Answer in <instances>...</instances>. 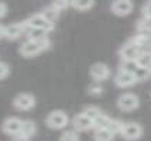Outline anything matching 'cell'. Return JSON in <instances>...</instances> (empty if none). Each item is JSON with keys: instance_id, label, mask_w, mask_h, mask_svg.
Wrapping results in <instances>:
<instances>
[{"instance_id": "obj_29", "label": "cell", "mask_w": 151, "mask_h": 141, "mask_svg": "<svg viewBox=\"0 0 151 141\" xmlns=\"http://www.w3.org/2000/svg\"><path fill=\"white\" fill-rule=\"evenodd\" d=\"M1 38H6V27L3 24H0V40Z\"/></svg>"}, {"instance_id": "obj_3", "label": "cell", "mask_w": 151, "mask_h": 141, "mask_svg": "<svg viewBox=\"0 0 151 141\" xmlns=\"http://www.w3.org/2000/svg\"><path fill=\"white\" fill-rule=\"evenodd\" d=\"M140 106V99L136 93H132V92H126V93H122L117 99V107L123 112H133L138 109Z\"/></svg>"}, {"instance_id": "obj_10", "label": "cell", "mask_w": 151, "mask_h": 141, "mask_svg": "<svg viewBox=\"0 0 151 141\" xmlns=\"http://www.w3.org/2000/svg\"><path fill=\"white\" fill-rule=\"evenodd\" d=\"M134 4L130 0H117V1H113L110 4V10L113 14H116L119 17H124L133 11Z\"/></svg>"}, {"instance_id": "obj_25", "label": "cell", "mask_w": 151, "mask_h": 141, "mask_svg": "<svg viewBox=\"0 0 151 141\" xmlns=\"http://www.w3.org/2000/svg\"><path fill=\"white\" fill-rule=\"evenodd\" d=\"M9 74H10V67L7 65L6 62L0 61V79H4Z\"/></svg>"}, {"instance_id": "obj_7", "label": "cell", "mask_w": 151, "mask_h": 141, "mask_svg": "<svg viewBox=\"0 0 151 141\" xmlns=\"http://www.w3.org/2000/svg\"><path fill=\"white\" fill-rule=\"evenodd\" d=\"M89 74L92 76V79L95 82H103L106 79H109L110 76V68L107 67L103 62H96L93 64L91 69H89Z\"/></svg>"}, {"instance_id": "obj_14", "label": "cell", "mask_w": 151, "mask_h": 141, "mask_svg": "<svg viewBox=\"0 0 151 141\" xmlns=\"http://www.w3.org/2000/svg\"><path fill=\"white\" fill-rule=\"evenodd\" d=\"M116 135L107 128H95L93 133V140L95 141H113Z\"/></svg>"}, {"instance_id": "obj_27", "label": "cell", "mask_w": 151, "mask_h": 141, "mask_svg": "<svg viewBox=\"0 0 151 141\" xmlns=\"http://www.w3.org/2000/svg\"><path fill=\"white\" fill-rule=\"evenodd\" d=\"M7 13V6L6 3H3V1H0V19L1 17H4Z\"/></svg>"}, {"instance_id": "obj_12", "label": "cell", "mask_w": 151, "mask_h": 141, "mask_svg": "<svg viewBox=\"0 0 151 141\" xmlns=\"http://www.w3.org/2000/svg\"><path fill=\"white\" fill-rule=\"evenodd\" d=\"M137 83V79H136V75L130 74V72H123V71H119L116 76H114V85L117 87H122V89H126V87H130L133 85Z\"/></svg>"}, {"instance_id": "obj_5", "label": "cell", "mask_w": 151, "mask_h": 141, "mask_svg": "<svg viewBox=\"0 0 151 141\" xmlns=\"http://www.w3.org/2000/svg\"><path fill=\"white\" fill-rule=\"evenodd\" d=\"M21 128H23V120L16 117V116H10L3 120L1 123V130L4 134L9 135H19L21 134Z\"/></svg>"}, {"instance_id": "obj_20", "label": "cell", "mask_w": 151, "mask_h": 141, "mask_svg": "<svg viewBox=\"0 0 151 141\" xmlns=\"http://www.w3.org/2000/svg\"><path fill=\"white\" fill-rule=\"evenodd\" d=\"M82 113L86 114L89 119H92L93 123H95V120H96V119H98V117L103 113V112H102L98 106H93V104H91V106H86V107L82 110Z\"/></svg>"}, {"instance_id": "obj_24", "label": "cell", "mask_w": 151, "mask_h": 141, "mask_svg": "<svg viewBox=\"0 0 151 141\" xmlns=\"http://www.w3.org/2000/svg\"><path fill=\"white\" fill-rule=\"evenodd\" d=\"M51 6H52L57 11H59V13H61V11H64V10H65L66 7L71 6V1H65V0H57V1H52V3H51Z\"/></svg>"}, {"instance_id": "obj_16", "label": "cell", "mask_w": 151, "mask_h": 141, "mask_svg": "<svg viewBox=\"0 0 151 141\" xmlns=\"http://www.w3.org/2000/svg\"><path fill=\"white\" fill-rule=\"evenodd\" d=\"M95 6V1L92 0H76V1H71V7H73L78 11H88Z\"/></svg>"}, {"instance_id": "obj_18", "label": "cell", "mask_w": 151, "mask_h": 141, "mask_svg": "<svg viewBox=\"0 0 151 141\" xmlns=\"http://www.w3.org/2000/svg\"><path fill=\"white\" fill-rule=\"evenodd\" d=\"M120 69L119 71H123V72H130V74H134L137 71L138 68V64L137 61H122L120 62Z\"/></svg>"}, {"instance_id": "obj_15", "label": "cell", "mask_w": 151, "mask_h": 141, "mask_svg": "<svg viewBox=\"0 0 151 141\" xmlns=\"http://www.w3.org/2000/svg\"><path fill=\"white\" fill-rule=\"evenodd\" d=\"M37 133V124L33 120H23V128H21V135H24L27 138L31 140Z\"/></svg>"}, {"instance_id": "obj_17", "label": "cell", "mask_w": 151, "mask_h": 141, "mask_svg": "<svg viewBox=\"0 0 151 141\" xmlns=\"http://www.w3.org/2000/svg\"><path fill=\"white\" fill-rule=\"evenodd\" d=\"M40 13L42 14V16H44L48 21H51V23H54V21L58 19V16H59V11H57V10H55L51 4H50V6H47V7H44V9H42Z\"/></svg>"}, {"instance_id": "obj_2", "label": "cell", "mask_w": 151, "mask_h": 141, "mask_svg": "<svg viewBox=\"0 0 151 141\" xmlns=\"http://www.w3.org/2000/svg\"><path fill=\"white\" fill-rule=\"evenodd\" d=\"M45 124L52 130H62L69 124V117L64 110H52L47 114Z\"/></svg>"}, {"instance_id": "obj_6", "label": "cell", "mask_w": 151, "mask_h": 141, "mask_svg": "<svg viewBox=\"0 0 151 141\" xmlns=\"http://www.w3.org/2000/svg\"><path fill=\"white\" fill-rule=\"evenodd\" d=\"M13 106L17 110H23V112L31 110L35 106V97L31 93H19L13 99Z\"/></svg>"}, {"instance_id": "obj_21", "label": "cell", "mask_w": 151, "mask_h": 141, "mask_svg": "<svg viewBox=\"0 0 151 141\" xmlns=\"http://www.w3.org/2000/svg\"><path fill=\"white\" fill-rule=\"evenodd\" d=\"M59 141H79V133L76 130H66L61 134Z\"/></svg>"}, {"instance_id": "obj_11", "label": "cell", "mask_w": 151, "mask_h": 141, "mask_svg": "<svg viewBox=\"0 0 151 141\" xmlns=\"http://www.w3.org/2000/svg\"><path fill=\"white\" fill-rule=\"evenodd\" d=\"M72 124H73V130L76 131H88V130H92L95 128V123L92 119H89L86 114L79 113L76 114L72 119Z\"/></svg>"}, {"instance_id": "obj_30", "label": "cell", "mask_w": 151, "mask_h": 141, "mask_svg": "<svg viewBox=\"0 0 151 141\" xmlns=\"http://www.w3.org/2000/svg\"><path fill=\"white\" fill-rule=\"evenodd\" d=\"M148 69H150V71H151V62H150V65H148Z\"/></svg>"}, {"instance_id": "obj_1", "label": "cell", "mask_w": 151, "mask_h": 141, "mask_svg": "<svg viewBox=\"0 0 151 141\" xmlns=\"http://www.w3.org/2000/svg\"><path fill=\"white\" fill-rule=\"evenodd\" d=\"M24 24V33H28L30 30L34 31H42V33H50L54 30V23L48 21L41 13H35L30 16L26 21H23Z\"/></svg>"}, {"instance_id": "obj_28", "label": "cell", "mask_w": 151, "mask_h": 141, "mask_svg": "<svg viewBox=\"0 0 151 141\" xmlns=\"http://www.w3.org/2000/svg\"><path fill=\"white\" fill-rule=\"evenodd\" d=\"M10 141H30V138H27V137H24V135H14V137H12V140Z\"/></svg>"}, {"instance_id": "obj_8", "label": "cell", "mask_w": 151, "mask_h": 141, "mask_svg": "<svg viewBox=\"0 0 151 141\" xmlns=\"http://www.w3.org/2000/svg\"><path fill=\"white\" fill-rule=\"evenodd\" d=\"M140 52H141L140 48L136 47L133 42L127 41L124 45L119 49V57H120V61H137Z\"/></svg>"}, {"instance_id": "obj_13", "label": "cell", "mask_w": 151, "mask_h": 141, "mask_svg": "<svg viewBox=\"0 0 151 141\" xmlns=\"http://www.w3.org/2000/svg\"><path fill=\"white\" fill-rule=\"evenodd\" d=\"M24 33V24L23 23H13L10 26L6 27V38L10 41L17 40L20 35H23Z\"/></svg>"}, {"instance_id": "obj_9", "label": "cell", "mask_w": 151, "mask_h": 141, "mask_svg": "<svg viewBox=\"0 0 151 141\" xmlns=\"http://www.w3.org/2000/svg\"><path fill=\"white\" fill-rule=\"evenodd\" d=\"M40 52H42V48L40 45L35 38H30V40L24 41L20 47V54L26 58H31V57H35L38 55Z\"/></svg>"}, {"instance_id": "obj_4", "label": "cell", "mask_w": 151, "mask_h": 141, "mask_svg": "<svg viewBox=\"0 0 151 141\" xmlns=\"http://www.w3.org/2000/svg\"><path fill=\"white\" fill-rule=\"evenodd\" d=\"M120 135L126 141H137L143 137V127H141V124H138L136 121L124 123Z\"/></svg>"}, {"instance_id": "obj_19", "label": "cell", "mask_w": 151, "mask_h": 141, "mask_svg": "<svg viewBox=\"0 0 151 141\" xmlns=\"http://www.w3.org/2000/svg\"><path fill=\"white\" fill-rule=\"evenodd\" d=\"M123 126H124V123L122 120H117V119H110L109 121V124H107V130L109 131H112L114 135H117L122 133V130H123Z\"/></svg>"}, {"instance_id": "obj_22", "label": "cell", "mask_w": 151, "mask_h": 141, "mask_svg": "<svg viewBox=\"0 0 151 141\" xmlns=\"http://www.w3.org/2000/svg\"><path fill=\"white\" fill-rule=\"evenodd\" d=\"M134 75H136V79H137V82H144L147 81L148 78L151 76V71L150 69H147V68H138L137 71L134 72Z\"/></svg>"}, {"instance_id": "obj_26", "label": "cell", "mask_w": 151, "mask_h": 141, "mask_svg": "<svg viewBox=\"0 0 151 141\" xmlns=\"http://www.w3.org/2000/svg\"><path fill=\"white\" fill-rule=\"evenodd\" d=\"M141 13L144 19H151V1L144 3V6L141 7Z\"/></svg>"}, {"instance_id": "obj_23", "label": "cell", "mask_w": 151, "mask_h": 141, "mask_svg": "<svg viewBox=\"0 0 151 141\" xmlns=\"http://www.w3.org/2000/svg\"><path fill=\"white\" fill-rule=\"evenodd\" d=\"M102 92H103V87L99 85V82H95L88 86V93L92 96H99V94H102Z\"/></svg>"}]
</instances>
